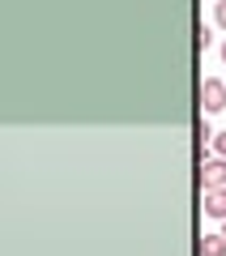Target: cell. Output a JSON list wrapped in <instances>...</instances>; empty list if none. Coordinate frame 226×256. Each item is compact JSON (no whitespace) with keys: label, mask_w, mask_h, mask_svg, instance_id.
I'll use <instances>...</instances> for the list:
<instances>
[{"label":"cell","mask_w":226,"mask_h":256,"mask_svg":"<svg viewBox=\"0 0 226 256\" xmlns=\"http://www.w3.org/2000/svg\"><path fill=\"white\" fill-rule=\"evenodd\" d=\"M222 107H226V82L205 77V82H200V111L214 116V111H222Z\"/></svg>","instance_id":"2"},{"label":"cell","mask_w":226,"mask_h":256,"mask_svg":"<svg viewBox=\"0 0 226 256\" xmlns=\"http://www.w3.org/2000/svg\"><path fill=\"white\" fill-rule=\"evenodd\" d=\"M209 137H214V132H209L205 116H200V120H196V150H200V154H205V141H209Z\"/></svg>","instance_id":"5"},{"label":"cell","mask_w":226,"mask_h":256,"mask_svg":"<svg viewBox=\"0 0 226 256\" xmlns=\"http://www.w3.org/2000/svg\"><path fill=\"white\" fill-rule=\"evenodd\" d=\"M196 180H200V192H214V188H226V158H200L196 166Z\"/></svg>","instance_id":"1"},{"label":"cell","mask_w":226,"mask_h":256,"mask_svg":"<svg viewBox=\"0 0 226 256\" xmlns=\"http://www.w3.org/2000/svg\"><path fill=\"white\" fill-rule=\"evenodd\" d=\"M214 22L226 30V0H218V4H214Z\"/></svg>","instance_id":"7"},{"label":"cell","mask_w":226,"mask_h":256,"mask_svg":"<svg viewBox=\"0 0 226 256\" xmlns=\"http://www.w3.org/2000/svg\"><path fill=\"white\" fill-rule=\"evenodd\" d=\"M196 252L200 256H226V235H205Z\"/></svg>","instance_id":"4"},{"label":"cell","mask_w":226,"mask_h":256,"mask_svg":"<svg viewBox=\"0 0 226 256\" xmlns=\"http://www.w3.org/2000/svg\"><path fill=\"white\" fill-rule=\"evenodd\" d=\"M222 235H226V230H222Z\"/></svg>","instance_id":"10"},{"label":"cell","mask_w":226,"mask_h":256,"mask_svg":"<svg viewBox=\"0 0 226 256\" xmlns=\"http://www.w3.org/2000/svg\"><path fill=\"white\" fill-rule=\"evenodd\" d=\"M205 214H209V218H222V222H226V188L205 192Z\"/></svg>","instance_id":"3"},{"label":"cell","mask_w":226,"mask_h":256,"mask_svg":"<svg viewBox=\"0 0 226 256\" xmlns=\"http://www.w3.org/2000/svg\"><path fill=\"white\" fill-rule=\"evenodd\" d=\"M205 47H209V30H205V22H200L196 26V52H205Z\"/></svg>","instance_id":"6"},{"label":"cell","mask_w":226,"mask_h":256,"mask_svg":"<svg viewBox=\"0 0 226 256\" xmlns=\"http://www.w3.org/2000/svg\"><path fill=\"white\" fill-rule=\"evenodd\" d=\"M214 150H218V158H226V132H214Z\"/></svg>","instance_id":"8"},{"label":"cell","mask_w":226,"mask_h":256,"mask_svg":"<svg viewBox=\"0 0 226 256\" xmlns=\"http://www.w3.org/2000/svg\"><path fill=\"white\" fill-rule=\"evenodd\" d=\"M222 60H226V43H222Z\"/></svg>","instance_id":"9"}]
</instances>
